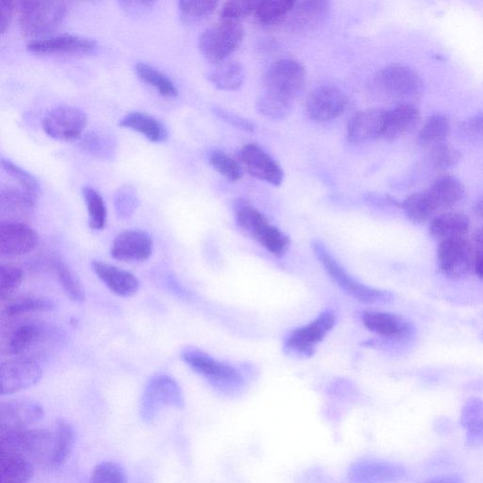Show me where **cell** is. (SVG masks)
I'll list each match as a JSON object with an SVG mask.
<instances>
[{
    "label": "cell",
    "mask_w": 483,
    "mask_h": 483,
    "mask_svg": "<svg viewBox=\"0 0 483 483\" xmlns=\"http://www.w3.org/2000/svg\"><path fill=\"white\" fill-rule=\"evenodd\" d=\"M87 125L86 115L72 106H58L43 118L42 126L51 137L70 141L79 138Z\"/></svg>",
    "instance_id": "obj_13"
},
{
    "label": "cell",
    "mask_w": 483,
    "mask_h": 483,
    "mask_svg": "<svg viewBox=\"0 0 483 483\" xmlns=\"http://www.w3.org/2000/svg\"><path fill=\"white\" fill-rule=\"evenodd\" d=\"M331 6L324 0H306L295 3L289 14V27L298 34H307L317 31L325 24Z\"/></svg>",
    "instance_id": "obj_19"
},
{
    "label": "cell",
    "mask_w": 483,
    "mask_h": 483,
    "mask_svg": "<svg viewBox=\"0 0 483 483\" xmlns=\"http://www.w3.org/2000/svg\"><path fill=\"white\" fill-rule=\"evenodd\" d=\"M260 2H228L222 8V19L238 20L255 14Z\"/></svg>",
    "instance_id": "obj_49"
},
{
    "label": "cell",
    "mask_w": 483,
    "mask_h": 483,
    "mask_svg": "<svg viewBox=\"0 0 483 483\" xmlns=\"http://www.w3.org/2000/svg\"><path fill=\"white\" fill-rule=\"evenodd\" d=\"M95 47L96 42L92 39L75 34H60L33 39L29 42L27 49L37 54H60L88 52Z\"/></svg>",
    "instance_id": "obj_22"
},
{
    "label": "cell",
    "mask_w": 483,
    "mask_h": 483,
    "mask_svg": "<svg viewBox=\"0 0 483 483\" xmlns=\"http://www.w3.org/2000/svg\"><path fill=\"white\" fill-rule=\"evenodd\" d=\"M54 301L45 297L24 296L7 303L4 315L7 317H17L33 313L50 312L55 309Z\"/></svg>",
    "instance_id": "obj_32"
},
{
    "label": "cell",
    "mask_w": 483,
    "mask_h": 483,
    "mask_svg": "<svg viewBox=\"0 0 483 483\" xmlns=\"http://www.w3.org/2000/svg\"><path fill=\"white\" fill-rule=\"evenodd\" d=\"M14 11V3L10 0H0V32L5 33L11 25Z\"/></svg>",
    "instance_id": "obj_52"
},
{
    "label": "cell",
    "mask_w": 483,
    "mask_h": 483,
    "mask_svg": "<svg viewBox=\"0 0 483 483\" xmlns=\"http://www.w3.org/2000/svg\"><path fill=\"white\" fill-rule=\"evenodd\" d=\"M2 165L4 169L21 186V189L27 191L34 196L38 194L40 185L32 174L7 159H3Z\"/></svg>",
    "instance_id": "obj_46"
},
{
    "label": "cell",
    "mask_w": 483,
    "mask_h": 483,
    "mask_svg": "<svg viewBox=\"0 0 483 483\" xmlns=\"http://www.w3.org/2000/svg\"><path fill=\"white\" fill-rule=\"evenodd\" d=\"M256 108L258 112L272 120L287 118L292 109V103L278 99L262 92L257 99Z\"/></svg>",
    "instance_id": "obj_42"
},
{
    "label": "cell",
    "mask_w": 483,
    "mask_h": 483,
    "mask_svg": "<svg viewBox=\"0 0 483 483\" xmlns=\"http://www.w3.org/2000/svg\"><path fill=\"white\" fill-rule=\"evenodd\" d=\"M185 406L183 391L177 382L167 375H156L147 384L140 403V416L144 422L157 419L164 408L182 409Z\"/></svg>",
    "instance_id": "obj_6"
},
{
    "label": "cell",
    "mask_w": 483,
    "mask_h": 483,
    "mask_svg": "<svg viewBox=\"0 0 483 483\" xmlns=\"http://www.w3.org/2000/svg\"><path fill=\"white\" fill-rule=\"evenodd\" d=\"M427 483H463V480L457 476H447L431 479Z\"/></svg>",
    "instance_id": "obj_55"
},
{
    "label": "cell",
    "mask_w": 483,
    "mask_h": 483,
    "mask_svg": "<svg viewBox=\"0 0 483 483\" xmlns=\"http://www.w3.org/2000/svg\"><path fill=\"white\" fill-rule=\"evenodd\" d=\"M472 245L475 252H483V227L474 233Z\"/></svg>",
    "instance_id": "obj_54"
},
{
    "label": "cell",
    "mask_w": 483,
    "mask_h": 483,
    "mask_svg": "<svg viewBox=\"0 0 483 483\" xmlns=\"http://www.w3.org/2000/svg\"><path fill=\"white\" fill-rule=\"evenodd\" d=\"M295 5L290 0H268L260 2L254 16L261 26H274L288 18Z\"/></svg>",
    "instance_id": "obj_35"
},
{
    "label": "cell",
    "mask_w": 483,
    "mask_h": 483,
    "mask_svg": "<svg viewBox=\"0 0 483 483\" xmlns=\"http://www.w3.org/2000/svg\"><path fill=\"white\" fill-rule=\"evenodd\" d=\"M336 324V316L333 310L322 312L315 320L293 329L285 337V353L302 358L312 357L317 346L332 332Z\"/></svg>",
    "instance_id": "obj_7"
},
{
    "label": "cell",
    "mask_w": 483,
    "mask_h": 483,
    "mask_svg": "<svg viewBox=\"0 0 483 483\" xmlns=\"http://www.w3.org/2000/svg\"><path fill=\"white\" fill-rule=\"evenodd\" d=\"M387 111L368 109L357 113L347 125V138L351 143L364 144L384 137Z\"/></svg>",
    "instance_id": "obj_21"
},
{
    "label": "cell",
    "mask_w": 483,
    "mask_h": 483,
    "mask_svg": "<svg viewBox=\"0 0 483 483\" xmlns=\"http://www.w3.org/2000/svg\"><path fill=\"white\" fill-rule=\"evenodd\" d=\"M136 72L143 81L155 87L161 95L165 97H175L178 95L177 87L173 81L163 72L151 67V65L139 62L136 64Z\"/></svg>",
    "instance_id": "obj_39"
},
{
    "label": "cell",
    "mask_w": 483,
    "mask_h": 483,
    "mask_svg": "<svg viewBox=\"0 0 483 483\" xmlns=\"http://www.w3.org/2000/svg\"><path fill=\"white\" fill-rule=\"evenodd\" d=\"M312 249L328 277L349 297L365 304L386 303L393 299L390 292L370 288L351 276L322 242L313 241Z\"/></svg>",
    "instance_id": "obj_2"
},
{
    "label": "cell",
    "mask_w": 483,
    "mask_h": 483,
    "mask_svg": "<svg viewBox=\"0 0 483 483\" xmlns=\"http://www.w3.org/2000/svg\"><path fill=\"white\" fill-rule=\"evenodd\" d=\"M450 121L442 114L431 116L422 127L419 135L421 145L425 147H435L444 144L450 135Z\"/></svg>",
    "instance_id": "obj_36"
},
{
    "label": "cell",
    "mask_w": 483,
    "mask_h": 483,
    "mask_svg": "<svg viewBox=\"0 0 483 483\" xmlns=\"http://www.w3.org/2000/svg\"><path fill=\"white\" fill-rule=\"evenodd\" d=\"M182 358L197 374L217 385H236L242 382V376L234 366L213 358L199 348L185 349Z\"/></svg>",
    "instance_id": "obj_11"
},
{
    "label": "cell",
    "mask_w": 483,
    "mask_h": 483,
    "mask_svg": "<svg viewBox=\"0 0 483 483\" xmlns=\"http://www.w3.org/2000/svg\"><path fill=\"white\" fill-rule=\"evenodd\" d=\"M33 477V463L24 454L2 450L0 483H30Z\"/></svg>",
    "instance_id": "obj_27"
},
{
    "label": "cell",
    "mask_w": 483,
    "mask_h": 483,
    "mask_svg": "<svg viewBox=\"0 0 483 483\" xmlns=\"http://www.w3.org/2000/svg\"><path fill=\"white\" fill-rule=\"evenodd\" d=\"M43 374L40 365L31 358L17 357L3 362L0 365L2 396L34 386L42 380Z\"/></svg>",
    "instance_id": "obj_12"
},
{
    "label": "cell",
    "mask_w": 483,
    "mask_h": 483,
    "mask_svg": "<svg viewBox=\"0 0 483 483\" xmlns=\"http://www.w3.org/2000/svg\"><path fill=\"white\" fill-rule=\"evenodd\" d=\"M80 145L90 155L102 159L113 158L117 147L115 138L102 131H90L81 138Z\"/></svg>",
    "instance_id": "obj_37"
},
{
    "label": "cell",
    "mask_w": 483,
    "mask_h": 483,
    "mask_svg": "<svg viewBox=\"0 0 483 483\" xmlns=\"http://www.w3.org/2000/svg\"><path fill=\"white\" fill-rule=\"evenodd\" d=\"M459 152L448 146L446 144L439 145L431 148L430 153V161L433 167L437 169H447L450 168L460 160Z\"/></svg>",
    "instance_id": "obj_48"
},
{
    "label": "cell",
    "mask_w": 483,
    "mask_h": 483,
    "mask_svg": "<svg viewBox=\"0 0 483 483\" xmlns=\"http://www.w3.org/2000/svg\"><path fill=\"white\" fill-rule=\"evenodd\" d=\"M473 271L483 280V252H475Z\"/></svg>",
    "instance_id": "obj_53"
},
{
    "label": "cell",
    "mask_w": 483,
    "mask_h": 483,
    "mask_svg": "<svg viewBox=\"0 0 483 483\" xmlns=\"http://www.w3.org/2000/svg\"><path fill=\"white\" fill-rule=\"evenodd\" d=\"M119 125L137 131L151 142L161 143L168 137L166 126L155 117L146 113H128L120 120Z\"/></svg>",
    "instance_id": "obj_29"
},
{
    "label": "cell",
    "mask_w": 483,
    "mask_h": 483,
    "mask_svg": "<svg viewBox=\"0 0 483 483\" xmlns=\"http://www.w3.org/2000/svg\"><path fill=\"white\" fill-rule=\"evenodd\" d=\"M115 209L118 218L127 219L134 214L139 205V197L135 187L124 185L115 194Z\"/></svg>",
    "instance_id": "obj_45"
},
{
    "label": "cell",
    "mask_w": 483,
    "mask_h": 483,
    "mask_svg": "<svg viewBox=\"0 0 483 483\" xmlns=\"http://www.w3.org/2000/svg\"><path fill=\"white\" fill-rule=\"evenodd\" d=\"M348 99L338 88L322 86L313 91L306 101V112L317 122L341 118L347 109Z\"/></svg>",
    "instance_id": "obj_14"
},
{
    "label": "cell",
    "mask_w": 483,
    "mask_h": 483,
    "mask_svg": "<svg viewBox=\"0 0 483 483\" xmlns=\"http://www.w3.org/2000/svg\"><path fill=\"white\" fill-rule=\"evenodd\" d=\"M49 270L55 275L65 295L75 302L85 300V291L81 281L73 270L59 258L48 261Z\"/></svg>",
    "instance_id": "obj_30"
},
{
    "label": "cell",
    "mask_w": 483,
    "mask_h": 483,
    "mask_svg": "<svg viewBox=\"0 0 483 483\" xmlns=\"http://www.w3.org/2000/svg\"><path fill=\"white\" fill-rule=\"evenodd\" d=\"M402 206L406 216L416 224L429 222L436 213L426 192L410 194Z\"/></svg>",
    "instance_id": "obj_38"
},
{
    "label": "cell",
    "mask_w": 483,
    "mask_h": 483,
    "mask_svg": "<svg viewBox=\"0 0 483 483\" xmlns=\"http://www.w3.org/2000/svg\"><path fill=\"white\" fill-rule=\"evenodd\" d=\"M25 279V273L13 265L0 267V298L2 300L11 298L20 288Z\"/></svg>",
    "instance_id": "obj_44"
},
{
    "label": "cell",
    "mask_w": 483,
    "mask_h": 483,
    "mask_svg": "<svg viewBox=\"0 0 483 483\" xmlns=\"http://www.w3.org/2000/svg\"><path fill=\"white\" fill-rule=\"evenodd\" d=\"M374 86L383 96L403 99L419 95L422 90V80L406 65L391 64L377 73Z\"/></svg>",
    "instance_id": "obj_9"
},
{
    "label": "cell",
    "mask_w": 483,
    "mask_h": 483,
    "mask_svg": "<svg viewBox=\"0 0 483 483\" xmlns=\"http://www.w3.org/2000/svg\"><path fill=\"white\" fill-rule=\"evenodd\" d=\"M303 65L292 59L274 62L263 78V92L278 99L292 103L305 85Z\"/></svg>",
    "instance_id": "obj_5"
},
{
    "label": "cell",
    "mask_w": 483,
    "mask_h": 483,
    "mask_svg": "<svg viewBox=\"0 0 483 483\" xmlns=\"http://www.w3.org/2000/svg\"><path fill=\"white\" fill-rule=\"evenodd\" d=\"M153 248V240L147 232L127 230L115 238L109 253L121 261H144L150 258Z\"/></svg>",
    "instance_id": "obj_17"
},
{
    "label": "cell",
    "mask_w": 483,
    "mask_h": 483,
    "mask_svg": "<svg viewBox=\"0 0 483 483\" xmlns=\"http://www.w3.org/2000/svg\"><path fill=\"white\" fill-rule=\"evenodd\" d=\"M240 157L252 177L274 186L282 184L284 173L280 166L259 146H245L241 150Z\"/></svg>",
    "instance_id": "obj_18"
},
{
    "label": "cell",
    "mask_w": 483,
    "mask_h": 483,
    "mask_svg": "<svg viewBox=\"0 0 483 483\" xmlns=\"http://www.w3.org/2000/svg\"><path fill=\"white\" fill-rule=\"evenodd\" d=\"M470 229L469 218L462 213H445L431 219L430 234L439 242L467 237Z\"/></svg>",
    "instance_id": "obj_28"
},
{
    "label": "cell",
    "mask_w": 483,
    "mask_h": 483,
    "mask_svg": "<svg viewBox=\"0 0 483 483\" xmlns=\"http://www.w3.org/2000/svg\"><path fill=\"white\" fill-rule=\"evenodd\" d=\"M54 448L51 467L62 466L69 458L74 445V430L72 426L62 420L54 423Z\"/></svg>",
    "instance_id": "obj_33"
},
{
    "label": "cell",
    "mask_w": 483,
    "mask_h": 483,
    "mask_svg": "<svg viewBox=\"0 0 483 483\" xmlns=\"http://www.w3.org/2000/svg\"><path fill=\"white\" fill-rule=\"evenodd\" d=\"M475 251L467 237L439 242L437 265L451 279L466 278L474 269Z\"/></svg>",
    "instance_id": "obj_8"
},
{
    "label": "cell",
    "mask_w": 483,
    "mask_h": 483,
    "mask_svg": "<svg viewBox=\"0 0 483 483\" xmlns=\"http://www.w3.org/2000/svg\"><path fill=\"white\" fill-rule=\"evenodd\" d=\"M43 417V409L31 400H10L0 404V430L33 428Z\"/></svg>",
    "instance_id": "obj_16"
},
{
    "label": "cell",
    "mask_w": 483,
    "mask_h": 483,
    "mask_svg": "<svg viewBox=\"0 0 483 483\" xmlns=\"http://www.w3.org/2000/svg\"><path fill=\"white\" fill-rule=\"evenodd\" d=\"M215 114L237 128L246 131H253L255 129L252 122L236 114L228 112L226 109H215Z\"/></svg>",
    "instance_id": "obj_51"
},
{
    "label": "cell",
    "mask_w": 483,
    "mask_h": 483,
    "mask_svg": "<svg viewBox=\"0 0 483 483\" xmlns=\"http://www.w3.org/2000/svg\"><path fill=\"white\" fill-rule=\"evenodd\" d=\"M361 318L368 331L390 340H406L413 333L412 324L398 315L382 311H365Z\"/></svg>",
    "instance_id": "obj_20"
},
{
    "label": "cell",
    "mask_w": 483,
    "mask_h": 483,
    "mask_svg": "<svg viewBox=\"0 0 483 483\" xmlns=\"http://www.w3.org/2000/svg\"><path fill=\"white\" fill-rule=\"evenodd\" d=\"M435 211L449 210L464 199L466 191L462 183L451 175L439 178L426 191Z\"/></svg>",
    "instance_id": "obj_25"
},
{
    "label": "cell",
    "mask_w": 483,
    "mask_h": 483,
    "mask_svg": "<svg viewBox=\"0 0 483 483\" xmlns=\"http://www.w3.org/2000/svg\"><path fill=\"white\" fill-rule=\"evenodd\" d=\"M34 197L24 189L3 188L0 191V211L11 215H27L34 209Z\"/></svg>",
    "instance_id": "obj_31"
},
{
    "label": "cell",
    "mask_w": 483,
    "mask_h": 483,
    "mask_svg": "<svg viewBox=\"0 0 483 483\" xmlns=\"http://www.w3.org/2000/svg\"><path fill=\"white\" fill-rule=\"evenodd\" d=\"M209 161L212 166L228 180L237 182L243 178V168L225 152L219 150L212 152Z\"/></svg>",
    "instance_id": "obj_43"
},
{
    "label": "cell",
    "mask_w": 483,
    "mask_h": 483,
    "mask_svg": "<svg viewBox=\"0 0 483 483\" xmlns=\"http://www.w3.org/2000/svg\"><path fill=\"white\" fill-rule=\"evenodd\" d=\"M82 194L90 217V227L95 231L103 230L107 223V208L101 194L92 187H83Z\"/></svg>",
    "instance_id": "obj_40"
},
{
    "label": "cell",
    "mask_w": 483,
    "mask_h": 483,
    "mask_svg": "<svg viewBox=\"0 0 483 483\" xmlns=\"http://www.w3.org/2000/svg\"><path fill=\"white\" fill-rule=\"evenodd\" d=\"M39 245V235L31 226L14 221L0 224V254L16 257L33 251Z\"/></svg>",
    "instance_id": "obj_15"
},
{
    "label": "cell",
    "mask_w": 483,
    "mask_h": 483,
    "mask_svg": "<svg viewBox=\"0 0 483 483\" xmlns=\"http://www.w3.org/2000/svg\"><path fill=\"white\" fill-rule=\"evenodd\" d=\"M421 114L419 109L412 104L404 103L387 112L384 138L398 139L413 129L419 124Z\"/></svg>",
    "instance_id": "obj_26"
},
{
    "label": "cell",
    "mask_w": 483,
    "mask_h": 483,
    "mask_svg": "<svg viewBox=\"0 0 483 483\" xmlns=\"http://www.w3.org/2000/svg\"><path fill=\"white\" fill-rule=\"evenodd\" d=\"M474 212L476 214L483 219V196L480 200L477 202V204L474 206Z\"/></svg>",
    "instance_id": "obj_56"
},
{
    "label": "cell",
    "mask_w": 483,
    "mask_h": 483,
    "mask_svg": "<svg viewBox=\"0 0 483 483\" xmlns=\"http://www.w3.org/2000/svg\"><path fill=\"white\" fill-rule=\"evenodd\" d=\"M50 336L52 329L45 324L36 321L19 322L3 334L0 350L4 355L17 358L49 340Z\"/></svg>",
    "instance_id": "obj_10"
},
{
    "label": "cell",
    "mask_w": 483,
    "mask_h": 483,
    "mask_svg": "<svg viewBox=\"0 0 483 483\" xmlns=\"http://www.w3.org/2000/svg\"><path fill=\"white\" fill-rule=\"evenodd\" d=\"M92 269L106 287L119 297H133L140 289V280L135 274L109 263L95 260Z\"/></svg>",
    "instance_id": "obj_23"
},
{
    "label": "cell",
    "mask_w": 483,
    "mask_h": 483,
    "mask_svg": "<svg viewBox=\"0 0 483 483\" xmlns=\"http://www.w3.org/2000/svg\"><path fill=\"white\" fill-rule=\"evenodd\" d=\"M460 133L473 142H483V114L475 115L460 126Z\"/></svg>",
    "instance_id": "obj_50"
},
{
    "label": "cell",
    "mask_w": 483,
    "mask_h": 483,
    "mask_svg": "<svg viewBox=\"0 0 483 483\" xmlns=\"http://www.w3.org/2000/svg\"><path fill=\"white\" fill-rule=\"evenodd\" d=\"M18 5V22L22 33L36 39L54 32L68 11L67 4L50 0H24Z\"/></svg>",
    "instance_id": "obj_3"
},
{
    "label": "cell",
    "mask_w": 483,
    "mask_h": 483,
    "mask_svg": "<svg viewBox=\"0 0 483 483\" xmlns=\"http://www.w3.org/2000/svg\"><path fill=\"white\" fill-rule=\"evenodd\" d=\"M90 483L128 482L126 473L120 466L112 462H104L95 468Z\"/></svg>",
    "instance_id": "obj_47"
},
{
    "label": "cell",
    "mask_w": 483,
    "mask_h": 483,
    "mask_svg": "<svg viewBox=\"0 0 483 483\" xmlns=\"http://www.w3.org/2000/svg\"><path fill=\"white\" fill-rule=\"evenodd\" d=\"M245 32L238 20L221 19L200 36L199 46L204 57L221 62L235 52L243 42Z\"/></svg>",
    "instance_id": "obj_4"
},
{
    "label": "cell",
    "mask_w": 483,
    "mask_h": 483,
    "mask_svg": "<svg viewBox=\"0 0 483 483\" xmlns=\"http://www.w3.org/2000/svg\"><path fill=\"white\" fill-rule=\"evenodd\" d=\"M235 221L238 227L265 248L273 256L280 258L290 247V238L276 226L267 216L245 201L234 205Z\"/></svg>",
    "instance_id": "obj_1"
},
{
    "label": "cell",
    "mask_w": 483,
    "mask_h": 483,
    "mask_svg": "<svg viewBox=\"0 0 483 483\" xmlns=\"http://www.w3.org/2000/svg\"><path fill=\"white\" fill-rule=\"evenodd\" d=\"M246 78L243 65L239 62H227L211 72L209 79L218 90L233 91L243 85Z\"/></svg>",
    "instance_id": "obj_34"
},
{
    "label": "cell",
    "mask_w": 483,
    "mask_h": 483,
    "mask_svg": "<svg viewBox=\"0 0 483 483\" xmlns=\"http://www.w3.org/2000/svg\"><path fill=\"white\" fill-rule=\"evenodd\" d=\"M402 468L377 460H362L350 469V483H386L401 478Z\"/></svg>",
    "instance_id": "obj_24"
},
{
    "label": "cell",
    "mask_w": 483,
    "mask_h": 483,
    "mask_svg": "<svg viewBox=\"0 0 483 483\" xmlns=\"http://www.w3.org/2000/svg\"><path fill=\"white\" fill-rule=\"evenodd\" d=\"M178 5L185 24H194L210 16L215 11L218 3L212 0H182Z\"/></svg>",
    "instance_id": "obj_41"
}]
</instances>
